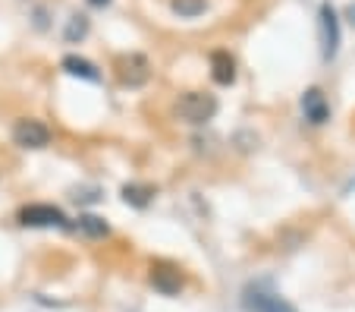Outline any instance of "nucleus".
Masks as SVG:
<instances>
[{"mask_svg":"<svg viewBox=\"0 0 355 312\" xmlns=\"http://www.w3.org/2000/svg\"><path fill=\"white\" fill-rule=\"evenodd\" d=\"M176 110L189 123H208L217 114V98L211 92H186L176 104Z\"/></svg>","mask_w":355,"mask_h":312,"instance_id":"f257e3e1","label":"nucleus"},{"mask_svg":"<svg viewBox=\"0 0 355 312\" xmlns=\"http://www.w3.org/2000/svg\"><path fill=\"white\" fill-rule=\"evenodd\" d=\"M85 28H88V22H85V16H73V26H69V32H67V38H76V35H85Z\"/></svg>","mask_w":355,"mask_h":312,"instance_id":"4468645a","label":"nucleus"},{"mask_svg":"<svg viewBox=\"0 0 355 312\" xmlns=\"http://www.w3.org/2000/svg\"><path fill=\"white\" fill-rule=\"evenodd\" d=\"M13 142L22 149H44L51 142V129L41 120H19L13 126Z\"/></svg>","mask_w":355,"mask_h":312,"instance_id":"20e7f679","label":"nucleus"},{"mask_svg":"<svg viewBox=\"0 0 355 312\" xmlns=\"http://www.w3.org/2000/svg\"><path fill=\"white\" fill-rule=\"evenodd\" d=\"M302 110H305V120H311V123L327 120L330 104H327V98H324L321 88H309V92H305V98H302Z\"/></svg>","mask_w":355,"mask_h":312,"instance_id":"6e6552de","label":"nucleus"},{"mask_svg":"<svg viewBox=\"0 0 355 312\" xmlns=\"http://www.w3.org/2000/svg\"><path fill=\"white\" fill-rule=\"evenodd\" d=\"M79 227L85 233H92V237H107V231L110 227L101 221V217H94V215H85V217H79Z\"/></svg>","mask_w":355,"mask_h":312,"instance_id":"ddd939ff","label":"nucleus"},{"mask_svg":"<svg viewBox=\"0 0 355 312\" xmlns=\"http://www.w3.org/2000/svg\"><path fill=\"white\" fill-rule=\"evenodd\" d=\"M151 196H155V186H148V183H129L123 186V199H126L129 205H148L151 202Z\"/></svg>","mask_w":355,"mask_h":312,"instance_id":"9b49d317","label":"nucleus"},{"mask_svg":"<svg viewBox=\"0 0 355 312\" xmlns=\"http://www.w3.org/2000/svg\"><path fill=\"white\" fill-rule=\"evenodd\" d=\"M114 73H116V79H120L123 85L139 88V85H145V82H148L151 67H148V57L145 54H120L114 60Z\"/></svg>","mask_w":355,"mask_h":312,"instance_id":"f03ea898","label":"nucleus"},{"mask_svg":"<svg viewBox=\"0 0 355 312\" xmlns=\"http://www.w3.org/2000/svg\"><path fill=\"white\" fill-rule=\"evenodd\" d=\"M151 284H155V290H161L164 297H176V293L182 290V274L173 265L155 262L151 265Z\"/></svg>","mask_w":355,"mask_h":312,"instance_id":"0eeeda50","label":"nucleus"},{"mask_svg":"<svg viewBox=\"0 0 355 312\" xmlns=\"http://www.w3.org/2000/svg\"><path fill=\"white\" fill-rule=\"evenodd\" d=\"M211 76L217 85H230L236 79V60L230 57V51H214L211 54Z\"/></svg>","mask_w":355,"mask_h":312,"instance_id":"1a4fd4ad","label":"nucleus"},{"mask_svg":"<svg viewBox=\"0 0 355 312\" xmlns=\"http://www.w3.org/2000/svg\"><path fill=\"white\" fill-rule=\"evenodd\" d=\"M321 51L324 60L336 57V51H340V22H336V13L330 3L321 7Z\"/></svg>","mask_w":355,"mask_h":312,"instance_id":"39448f33","label":"nucleus"},{"mask_svg":"<svg viewBox=\"0 0 355 312\" xmlns=\"http://www.w3.org/2000/svg\"><path fill=\"white\" fill-rule=\"evenodd\" d=\"M170 7H173V13L186 16V19H195V16L205 13V7H208V0H173Z\"/></svg>","mask_w":355,"mask_h":312,"instance_id":"f8f14e48","label":"nucleus"},{"mask_svg":"<svg viewBox=\"0 0 355 312\" xmlns=\"http://www.w3.org/2000/svg\"><path fill=\"white\" fill-rule=\"evenodd\" d=\"M242 306H245L248 312H295L293 303L280 299L277 293H264V290H245Z\"/></svg>","mask_w":355,"mask_h":312,"instance_id":"423d86ee","label":"nucleus"},{"mask_svg":"<svg viewBox=\"0 0 355 312\" xmlns=\"http://www.w3.org/2000/svg\"><path fill=\"white\" fill-rule=\"evenodd\" d=\"M19 224L26 227H67V215L54 205H26L19 211Z\"/></svg>","mask_w":355,"mask_h":312,"instance_id":"7ed1b4c3","label":"nucleus"},{"mask_svg":"<svg viewBox=\"0 0 355 312\" xmlns=\"http://www.w3.org/2000/svg\"><path fill=\"white\" fill-rule=\"evenodd\" d=\"M92 3H94V7H98V3H107V0H92Z\"/></svg>","mask_w":355,"mask_h":312,"instance_id":"2eb2a0df","label":"nucleus"},{"mask_svg":"<svg viewBox=\"0 0 355 312\" xmlns=\"http://www.w3.org/2000/svg\"><path fill=\"white\" fill-rule=\"evenodd\" d=\"M63 69H67L69 76H82V79H88V82H98L101 79L98 67H94V63H88L85 57H76V54L63 57Z\"/></svg>","mask_w":355,"mask_h":312,"instance_id":"9d476101","label":"nucleus"}]
</instances>
